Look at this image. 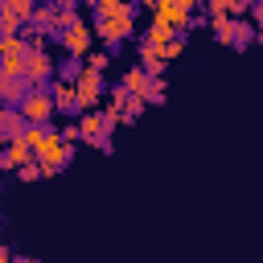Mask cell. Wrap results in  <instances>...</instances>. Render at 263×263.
<instances>
[{"label":"cell","instance_id":"10","mask_svg":"<svg viewBox=\"0 0 263 263\" xmlns=\"http://www.w3.org/2000/svg\"><path fill=\"white\" fill-rule=\"evenodd\" d=\"M29 160H37V152L16 136V140H4V156H0V168L4 173H16V168H25Z\"/></svg>","mask_w":263,"mask_h":263},{"label":"cell","instance_id":"15","mask_svg":"<svg viewBox=\"0 0 263 263\" xmlns=\"http://www.w3.org/2000/svg\"><path fill=\"white\" fill-rule=\"evenodd\" d=\"M123 86H127L132 95H144V99H148V90H152V74H148L144 66H132V70L123 74Z\"/></svg>","mask_w":263,"mask_h":263},{"label":"cell","instance_id":"11","mask_svg":"<svg viewBox=\"0 0 263 263\" xmlns=\"http://www.w3.org/2000/svg\"><path fill=\"white\" fill-rule=\"evenodd\" d=\"M140 66H144L152 78H160V74H164V66H168L164 45H156V41H140Z\"/></svg>","mask_w":263,"mask_h":263},{"label":"cell","instance_id":"24","mask_svg":"<svg viewBox=\"0 0 263 263\" xmlns=\"http://www.w3.org/2000/svg\"><path fill=\"white\" fill-rule=\"evenodd\" d=\"M168 99V86H164V78H152V90H148V103H164Z\"/></svg>","mask_w":263,"mask_h":263},{"label":"cell","instance_id":"19","mask_svg":"<svg viewBox=\"0 0 263 263\" xmlns=\"http://www.w3.org/2000/svg\"><path fill=\"white\" fill-rule=\"evenodd\" d=\"M4 58H25L29 53V37H21V33H4Z\"/></svg>","mask_w":263,"mask_h":263},{"label":"cell","instance_id":"5","mask_svg":"<svg viewBox=\"0 0 263 263\" xmlns=\"http://www.w3.org/2000/svg\"><path fill=\"white\" fill-rule=\"evenodd\" d=\"M53 37L62 41L66 58H86V53H90V45H95V25H86V21H74L70 29L53 33Z\"/></svg>","mask_w":263,"mask_h":263},{"label":"cell","instance_id":"21","mask_svg":"<svg viewBox=\"0 0 263 263\" xmlns=\"http://www.w3.org/2000/svg\"><path fill=\"white\" fill-rule=\"evenodd\" d=\"M82 66H90V70H107V66H111V53H107V49H90V53L82 58Z\"/></svg>","mask_w":263,"mask_h":263},{"label":"cell","instance_id":"29","mask_svg":"<svg viewBox=\"0 0 263 263\" xmlns=\"http://www.w3.org/2000/svg\"><path fill=\"white\" fill-rule=\"evenodd\" d=\"M78 4H86V8H99V0H78Z\"/></svg>","mask_w":263,"mask_h":263},{"label":"cell","instance_id":"20","mask_svg":"<svg viewBox=\"0 0 263 263\" xmlns=\"http://www.w3.org/2000/svg\"><path fill=\"white\" fill-rule=\"evenodd\" d=\"M111 12H136V0H99L95 16H111Z\"/></svg>","mask_w":263,"mask_h":263},{"label":"cell","instance_id":"28","mask_svg":"<svg viewBox=\"0 0 263 263\" xmlns=\"http://www.w3.org/2000/svg\"><path fill=\"white\" fill-rule=\"evenodd\" d=\"M136 4H144V8H152V12H156V8L164 4V0H136Z\"/></svg>","mask_w":263,"mask_h":263},{"label":"cell","instance_id":"16","mask_svg":"<svg viewBox=\"0 0 263 263\" xmlns=\"http://www.w3.org/2000/svg\"><path fill=\"white\" fill-rule=\"evenodd\" d=\"M152 16H160V21L177 25V29H189V25H193V12H181V8L173 4V0H164V4H160V8L152 12Z\"/></svg>","mask_w":263,"mask_h":263},{"label":"cell","instance_id":"18","mask_svg":"<svg viewBox=\"0 0 263 263\" xmlns=\"http://www.w3.org/2000/svg\"><path fill=\"white\" fill-rule=\"evenodd\" d=\"M0 12H12L16 21H33L37 0H0Z\"/></svg>","mask_w":263,"mask_h":263},{"label":"cell","instance_id":"4","mask_svg":"<svg viewBox=\"0 0 263 263\" xmlns=\"http://www.w3.org/2000/svg\"><path fill=\"white\" fill-rule=\"evenodd\" d=\"M78 127H82V140L86 144H95V148H111V119H107V111L99 107V111H78Z\"/></svg>","mask_w":263,"mask_h":263},{"label":"cell","instance_id":"26","mask_svg":"<svg viewBox=\"0 0 263 263\" xmlns=\"http://www.w3.org/2000/svg\"><path fill=\"white\" fill-rule=\"evenodd\" d=\"M173 4H177V8H181V12H193V8H197V4H201V0H173Z\"/></svg>","mask_w":263,"mask_h":263},{"label":"cell","instance_id":"13","mask_svg":"<svg viewBox=\"0 0 263 263\" xmlns=\"http://www.w3.org/2000/svg\"><path fill=\"white\" fill-rule=\"evenodd\" d=\"M29 90H33L29 78H0V99H4V107H16Z\"/></svg>","mask_w":263,"mask_h":263},{"label":"cell","instance_id":"23","mask_svg":"<svg viewBox=\"0 0 263 263\" xmlns=\"http://www.w3.org/2000/svg\"><path fill=\"white\" fill-rule=\"evenodd\" d=\"M144 107H148V99H144V95H127V111H123V123H132V119H136Z\"/></svg>","mask_w":263,"mask_h":263},{"label":"cell","instance_id":"17","mask_svg":"<svg viewBox=\"0 0 263 263\" xmlns=\"http://www.w3.org/2000/svg\"><path fill=\"white\" fill-rule=\"evenodd\" d=\"M29 25L41 29V33H58V4H37V12H33Z\"/></svg>","mask_w":263,"mask_h":263},{"label":"cell","instance_id":"1","mask_svg":"<svg viewBox=\"0 0 263 263\" xmlns=\"http://www.w3.org/2000/svg\"><path fill=\"white\" fill-rule=\"evenodd\" d=\"M70 156H74V144L62 136V127H49V132H45V140H41V148H37V160H41L45 177L62 173V168L70 164Z\"/></svg>","mask_w":263,"mask_h":263},{"label":"cell","instance_id":"30","mask_svg":"<svg viewBox=\"0 0 263 263\" xmlns=\"http://www.w3.org/2000/svg\"><path fill=\"white\" fill-rule=\"evenodd\" d=\"M255 45H259V49H263V29H259V37H255Z\"/></svg>","mask_w":263,"mask_h":263},{"label":"cell","instance_id":"7","mask_svg":"<svg viewBox=\"0 0 263 263\" xmlns=\"http://www.w3.org/2000/svg\"><path fill=\"white\" fill-rule=\"evenodd\" d=\"M78 82V107L82 111H99L103 107V70H90V66H82V74L74 78Z\"/></svg>","mask_w":263,"mask_h":263},{"label":"cell","instance_id":"3","mask_svg":"<svg viewBox=\"0 0 263 263\" xmlns=\"http://www.w3.org/2000/svg\"><path fill=\"white\" fill-rule=\"evenodd\" d=\"M136 33V12H111V16H95V37L103 45H119L123 37Z\"/></svg>","mask_w":263,"mask_h":263},{"label":"cell","instance_id":"25","mask_svg":"<svg viewBox=\"0 0 263 263\" xmlns=\"http://www.w3.org/2000/svg\"><path fill=\"white\" fill-rule=\"evenodd\" d=\"M164 53H168V62H177V58L185 53V37H173V41L164 45Z\"/></svg>","mask_w":263,"mask_h":263},{"label":"cell","instance_id":"27","mask_svg":"<svg viewBox=\"0 0 263 263\" xmlns=\"http://www.w3.org/2000/svg\"><path fill=\"white\" fill-rule=\"evenodd\" d=\"M0 263H16V255H12V247H0Z\"/></svg>","mask_w":263,"mask_h":263},{"label":"cell","instance_id":"31","mask_svg":"<svg viewBox=\"0 0 263 263\" xmlns=\"http://www.w3.org/2000/svg\"><path fill=\"white\" fill-rule=\"evenodd\" d=\"M16 263H33V259H16Z\"/></svg>","mask_w":263,"mask_h":263},{"label":"cell","instance_id":"6","mask_svg":"<svg viewBox=\"0 0 263 263\" xmlns=\"http://www.w3.org/2000/svg\"><path fill=\"white\" fill-rule=\"evenodd\" d=\"M16 107H21V115H25L29 123H49V119L58 115V107H53V95H49L45 86H33V90H29V95H25Z\"/></svg>","mask_w":263,"mask_h":263},{"label":"cell","instance_id":"12","mask_svg":"<svg viewBox=\"0 0 263 263\" xmlns=\"http://www.w3.org/2000/svg\"><path fill=\"white\" fill-rule=\"evenodd\" d=\"M25 127H29V119L21 115V107H4V111H0V136H4V140H16Z\"/></svg>","mask_w":263,"mask_h":263},{"label":"cell","instance_id":"14","mask_svg":"<svg viewBox=\"0 0 263 263\" xmlns=\"http://www.w3.org/2000/svg\"><path fill=\"white\" fill-rule=\"evenodd\" d=\"M173 37H181V29H177V25H168V21H160V16H152V25H148V33H144V41H156V45H168Z\"/></svg>","mask_w":263,"mask_h":263},{"label":"cell","instance_id":"9","mask_svg":"<svg viewBox=\"0 0 263 263\" xmlns=\"http://www.w3.org/2000/svg\"><path fill=\"white\" fill-rule=\"evenodd\" d=\"M49 95H53L58 115H74V111H82V107H78V82H74V78H53V82H49Z\"/></svg>","mask_w":263,"mask_h":263},{"label":"cell","instance_id":"8","mask_svg":"<svg viewBox=\"0 0 263 263\" xmlns=\"http://www.w3.org/2000/svg\"><path fill=\"white\" fill-rule=\"evenodd\" d=\"M53 74H58V62L49 58V49H29L25 53V78H29V86H45V82H53Z\"/></svg>","mask_w":263,"mask_h":263},{"label":"cell","instance_id":"2","mask_svg":"<svg viewBox=\"0 0 263 263\" xmlns=\"http://www.w3.org/2000/svg\"><path fill=\"white\" fill-rule=\"evenodd\" d=\"M210 29H214V37L222 45H234V49H242V45H251L259 37V29L247 25V21H238V16H210Z\"/></svg>","mask_w":263,"mask_h":263},{"label":"cell","instance_id":"22","mask_svg":"<svg viewBox=\"0 0 263 263\" xmlns=\"http://www.w3.org/2000/svg\"><path fill=\"white\" fill-rule=\"evenodd\" d=\"M0 78H25V58H4Z\"/></svg>","mask_w":263,"mask_h":263}]
</instances>
